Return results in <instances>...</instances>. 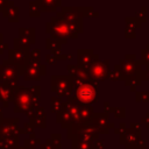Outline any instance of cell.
I'll return each mask as SVG.
<instances>
[{
    "instance_id": "obj_6",
    "label": "cell",
    "mask_w": 149,
    "mask_h": 149,
    "mask_svg": "<svg viewBox=\"0 0 149 149\" xmlns=\"http://www.w3.org/2000/svg\"><path fill=\"white\" fill-rule=\"evenodd\" d=\"M17 148V136L2 137L0 136V149H16Z\"/></svg>"
},
{
    "instance_id": "obj_2",
    "label": "cell",
    "mask_w": 149,
    "mask_h": 149,
    "mask_svg": "<svg viewBox=\"0 0 149 149\" xmlns=\"http://www.w3.org/2000/svg\"><path fill=\"white\" fill-rule=\"evenodd\" d=\"M19 80L17 66L12 61H5L0 65V81L8 83L10 85H16Z\"/></svg>"
},
{
    "instance_id": "obj_4",
    "label": "cell",
    "mask_w": 149,
    "mask_h": 149,
    "mask_svg": "<svg viewBox=\"0 0 149 149\" xmlns=\"http://www.w3.org/2000/svg\"><path fill=\"white\" fill-rule=\"evenodd\" d=\"M95 97H97V92H95L94 87H92L88 84H84L77 90V98L81 102L90 104L95 99Z\"/></svg>"
},
{
    "instance_id": "obj_3",
    "label": "cell",
    "mask_w": 149,
    "mask_h": 149,
    "mask_svg": "<svg viewBox=\"0 0 149 149\" xmlns=\"http://www.w3.org/2000/svg\"><path fill=\"white\" fill-rule=\"evenodd\" d=\"M17 121L19 119H3V121L0 123V136L2 137L17 136L20 130L17 128Z\"/></svg>"
},
{
    "instance_id": "obj_5",
    "label": "cell",
    "mask_w": 149,
    "mask_h": 149,
    "mask_svg": "<svg viewBox=\"0 0 149 149\" xmlns=\"http://www.w3.org/2000/svg\"><path fill=\"white\" fill-rule=\"evenodd\" d=\"M14 86L8 83L0 81V101L5 107L9 106V102L13 100V93H14Z\"/></svg>"
},
{
    "instance_id": "obj_8",
    "label": "cell",
    "mask_w": 149,
    "mask_h": 149,
    "mask_svg": "<svg viewBox=\"0 0 149 149\" xmlns=\"http://www.w3.org/2000/svg\"><path fill=\"white\" fill-rule=\"evenodd\" d=\"M3 121V115H2V112H1V108H0V123Z\"/></svg>"
},
{
    "instance_id": "obj_7",
    "label": "cell",
    "mask_w": 149,
    "mask_h": 149,
    "mask_svg": "<svg viewBox=\"0 0 149 149\" xmlns=\"http://www.w3.org/2000/svg\"><path fill=\"white\" fill-rule=\"evenodd\" d=\"M23 59H24L23 52L17 51V50H10L9 51V61L14 62L15 64L23 65Z\"/></svg>"
},
{
    "instance_id": "obj_1",
    "label": "cell",
    "mask_w": 149,
    "mask_h": 149,
    "mask_svg": "<svg viewBox=\"0 0 149 149\" xmlns=\"http://www.w3.org/2000/svg\"><path fill=\"white\" fill-rule=\"evenodd\" d=\"M12 101L14 104V112H17V113L30 112V109L37 105L38 87L26 88V87H21V86L15 85Z\"/></svg>"
}]
</instances>
